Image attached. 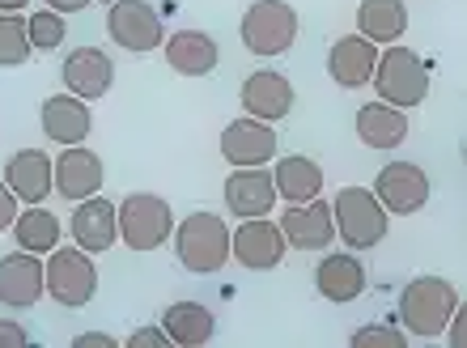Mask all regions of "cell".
<instances>
[{"label":"cell","instance_id":"6da1fadb","mask_svg":"<svg viewBox=\"0 0 467 348\" xmlns=\"http://www.w3.org/2000/svg\"><path fill=\"white\" fill-rule=\"evenodd\" d=\"M455 306H459V289L446 276H417L400 293V323H404L408 336L433 340L446 332Z\"/></svg>","mask_w":467,"mask_h":348},{"label":"cell","instance_id":"7a4b0ae2","mask_svg":"<svg viewBox=\"0 0 467 348\" xmlns=\"http://www.w3.org/2000/svg\"><path fill=\"white\" fill-rule=\"evenodd\" d=\"M369 86L379 89L382 102H391L400 111H412V107L430 98V68L412 47L387 43V51L379 56L374 73H369Z\"/></svg>","mask_w":467,"mask_h":348},{"label":"cell","instance_id":"3957f363","mask_svg":"<svg viewBox=\"0 0 467 348\" xmlns=\"http://www.w3.org/2000/svg\"><path fill=\"white\" fill-rule=\"evenodd\" d=\"M174 255L196 276L222 272L230 263V225L217 212H192L174 230Z\"/></svg>","mask_w":467,"mask_h":348},{"label":"cell","instance_id":"277c9868","mask_svg":"<svg viewBox=\"0 0 467 348\" xmlns=\"http://www.w3.org/2000/svg\"><path fill=\"white\" fill-rule=\"evenodd\" d=\"M332 221H336V234L345 238V247L369 251L387 238L391 212L382 209L369 187H340V196L332 200Z\"/></svg>","mask_w":467,"mask_h":348},{"label":"cell","instance_id":"5b68a950","mask_svg":"<svg viewBox=\"0 0 467 348\" xmlns=\"http://www.w3.org/2000/svg\"><path fill=\"white\" fill-rule=\"evenodd\" d=\"M43 289H47L51 298L68 306V311H81L94 302L99 293V268L89 260V251L73 247H56L47 251V263H43Z\"/></svg>","mask_w":467,"mask_h":348},{"label":"cell","instance_id":"8992f818","mask_svg":"<svg viewBox=\"0 0 467 348\" xmlns=\"http://www.w3.org/2000/svg\"><path fill=\"white\" fill-rule=\"evenodd\" d=\"M238 35H243V47L251 51V56H264V60H268V56H285L297 38L294 5H285V0H255V5L243 13Z\"/></svg>","mask_w":467,"mask_h":348},{"label":"cell","instance_id":"52a82bcc","mask_svg":"<svg viewBox=\"0 0 467 348\" xmlns=\"http://www.w3.org/2000/svg\"><path fill=\"white\" fill-rule=\"evenodd\" d=\"M115 217H119V238L132 251H158L174 234L171 204L161 196H149V191H132L123 204H115Z\"/></svg>","mask_w":467,"mask_h":348},{"label":"cell","instance_id":"ba28073f","mask_svg":"<svg viewBox=\"0 0 467 348\" xmlns=\"http://www.w3.org/2000/svg\"><path fill=\"white\" fill-rule=\"evenodd\" d=\"M107 35L119 43L123 51H145L161 47L166 38V26H161V13L149 5V0H115L111 13H107Z\"/></svg>","mask_w":467,"mask_h":348},{"label":"cell","instance_id":"9c48e42d","mask_svg":"<svg viewBox=\"0 0 467 348\" xmlns=\"http://www.w3.org/2000/svg\"><path fill=\"white\" fill-rule=\"evenodd\" d=\"M285 251H289V242H285L281 225L268 217H246L230 234V260H238L251 272H272L285 260Z\"/></svg>","mask_w":467,"mask_h":348},{"label":"cell","instance_id":"30bf717a","mask_svg":"<svg viewBox=\"0 0 467 348\" xmlns=\"http://www.w3.org/2000/svg\"><path fill=\"white\" fill-rule=\"evenodd\" d=\"M369 191L379 196V204L387 212L412 217V212H420L430 204V174L420 170L417 162H391L379 170V179H374Z\"/></svg>","mask_w":467,"mask_h":348},{"label":"cell","instance_id":"8fae6325","mask_svg":"<svg viewBox=\"0 0 467 348\" xmlns=\"http://www.w3.org/2000/svg\"><path fill=\"white\" fill-rule=\"evenodd\" d=\"M51 183L64 200H86L99 196L102 183H107V170H102V158L86 145H64V153L51 162Z\"/></svg>","mask_w":467,"mask_h":348},{"label":"cell","instance_id":"7c38bea8","mask_svg":"<svg viewBox=\"0 0 467 348\" xmlns=\"http://www.w3.org/2000/svg\"><path fill=\"white\" fill-rule=\"evenodd\" d=\"M281 234L289 247L297 251H327L336 238V221H332V204L327 200H306V204H289L281 212Z\"/></svg>","mask_w":467,"mask_h":348},{"label":"cell","instance_id":"4fadbf2b","mask_svg":"<svg viewBox=\"0 0 467 348\" xmlns=\"http://www.w3.org/2000/svg\"><path fill=\"white\" fill-rule=\"evenodd\" d=\"M47 289H43V255L30 251H13L0 260V306L9 311H30L38 306Z\"/></svg>","mask_w":467,"mask_h":348},{"label":"cell","instance_id":"5bb4252c","mask_svg":"<svg viewBox=\"0 0 467 348\" xmlns=\"http://www.w3.org/2000/svg\"><path fill=\"white\" fill-rule=\"evenodd\" d=\"M225 209L246 221V217H268L276 209V183L264 166H234L225 179Z\"/></svg>","mask_w":467,"mask_h":348},{"label":"cell","instance_id":"9a60e30c","mask_svg":"<svg viewBox=\"0 0 467 348\" xmlns=\"http://www.w3.org/2000/svg\"><path fill=\"white\" fill-rule=\"evenodd\" d=\"M222 158L230 166H268L276 158V132L264 119H234L222 132Z\"/></svg>","mask_w":467,"mask_h":348},{"label":"cell","instance_id":"2e32d148","mask_svg":"<svg viewBox=\"0 0 467 348\" xmlns=\"http://www.w3.org/2000/svg\"><path fill=\"white\" fill-rule=\"evenodd\" d=\"M243 111L251 119H264V124H281L294 111V81L285 73H272V68L251 73L243 81Z\"/></svg>","mask_w":467,"mask_h":348},{"label":"cell","instance_id":"e0dca14e","mask_svg":"<svg viewBox=\"0 0 467 348\" xmlns=\"http://www.w3.org/2000/svg\"><path fill=\"white\" fill-rule=\"evenodd\" d=\"M38 124L51 145H86L94 115H89L86 98H77V94H51L38 111Z\"/></svg>","mask_w":467,"mask_h":348},{"label":"cell","instance_id":"ac0fdd59","mask_svg":"<svg viewBox=\"0 0 467 348\" xmlns=\"http://www.w3.org/2000/svg\"><path fill=\"white\" fill-rule=\"evenodd\" d=\"M119 238V217H115V204L107 196H86L77 200L73 209V242L89 255H102V251L115 247Z\"/></svg>","mask_w":467,"mask_h":348},{"label":"cell","instance_id":"d6986e66","mask_svg":"<svg viewBox=\"0 0 467 348\" xmlns=\"http://www.w3.org/2000/svg\"><path fill=\"white\" fill-rule=\"evenodd\" d=\"M60 77H64V86H68V94L94 102V98H107V89L115 86V64L102 47H77L64 60Z\"/></svg>","mask_w":467,"mask_h":348},{"label":"cell","instance_id":"ffe728a7","mask_svg":"<svg viewBox=\"0 0 467 348\" xmlns=\"http://www.w3.org/2000/svg\"><path fill=\"white\" fill-rule=\"evenodd\" d=\"M379 64V43H369L366 35H345L336 38L332 51H327V73H332L336 86L345 89H361L369 86V73Z\"/></svg>","mask_w":467,"mask_h":348},{"label":"cell","instance_id":"44dd1931","mask_svg":"<svg viewBox=\"0 0 467 348\" xmlns=\"http://www.w3.org/2000/svg\"><path fill=\"white\" fill-rule=\"evenodd\" d=\"M315 285H319V293L327 302H336V306H345V302H357L361 293H366V268H361V260L357 255H348V251H332V255H323L319 268H315Z\"/></svg>","mask_w":467,"mask_h":348},{"label":"cell","instance_id":"7402d4cb","mask_svg":"<svg viewBox=\"0 0 467 348\" xmlns=\"http://www.w3.org/2000/svg\"><path fill=\"white\" fill-rule=\"evenodd\" d=\"M161 47H166V64L179 77H209L222 60L217 38L204 30H174L171 38H161Z\"/></svg>","mask_w":467,"mask_h":348},{"label":"cell","instance_id":"603a6c76","mask_svg":"<svg viewBox=\"0 0 467 348\" xmlns=\"http://www.w3.org/2000/svg\"><path fill=\"white\" fill-rule=\"evenodd\" d=\"M5 183L26 204H43L56 191V183H51V158L43 149H17L9 158V166H5Z\"/></svg>","mask_w":467,"mask_h":348},{"label":"cell","instance_id":"cb8c5ba5","mask_svg":"<svg viewBox=\"0 0 467 348\" xmlns=\"http://www.w3.org/2000/svg\"><path fill=\"white\" fill-rule=\"evenodd\" d=\"M357 137L369 149H400L408 137V115L400 107H391V102L374 98L357 111Z\"/></svg>","mask_w":467,"mask_h":348},{"label":"cell","instance_id":"d4e9b609","mask_svg":"<svg viewBox=\"0 0 467 348\" xmlns=\"http://www.w3.org/2000/svg\"><path fill=\"white\" fill-rule=\"evenodd\" d=\"M161 332L171 336V344H183V348H200L209 344L213 332H217V319H213L209 306L200 302H174L161 311Z\"/></svg>","mask_w":467,"mask_h":348},{"label":"cell","instance_id":"484cf974","mask_svg":"<svg viewBox=\"0 0 467 348\" xmlns=\"http://www.w3.org/2000/svg\"><path fill=\"white\" fill-rule=\"evenodd\" d=\"M272 183H276V196L289 200V204H306L323 191V166L315 158H302V153H289L276 162L272 170Z\"/></svg>","mask_w":467,"mask_h":348},{"label":"cell","instance_id":"4316f807","mask_svg":"<svg viewBox=\"0 0 467 348\" xmlns=\"http://www.w3.org/2000/svg\"><path fill=\"white\" fill-rule=\"evenodd\" d=\"M408 30V9L404 0H361L357 9V35H366L369 43H400Z\"/></svg>","mask_w":467,"mask_h":348},{"label":"cell","instance_id":"83f0119b","mask_svg":"<svg viewBox=\"0 0 467 348\" xmlns=\"http://www.w3.org/2000/svg\"><path fill=\"white\" fill-rule=\"evenodd\" d=\"M13 238H17V247L30 251V255H47V251L60 247V217L47 212L43 204H30V209H17L13 217Z\"/></svg>","mask_w":467,"mask_h":348},{"label":"cell","instance_id":"f1b7e54d","mask_svg":"<svg viewBox=\"0 0 467 348\" xmlns=\"http://www.w3.org/2000/svg\"><path fill=\"white\" fill-rule=\"evenodd\" d=\"M35 56L22 13H0V68H22Z\"/></svg>","mask_w":467,"mask_h":348},{"label":"cell","instance_id":"f546056e","mask_svg":"<svg viewBox=\"0 0 467 348\" xmlns=\"http://www.w3.org/2000/svg\"><path fill=\"white\" fill-rule=\"evenodd\" d=\"M26 30H30V47L35 51H56L68 35V26H64V13L56 9H38L26 17Z\"/></svg>","mask_w":467,"mask_h":348},{"label":"cell","instance_id":"4dcf8cb0","mask_svg":"<svg viewBox=\"0 0 467 348\" xmlns=\"http://www.w3.org/2000/svg\"><path fill=\"white\" fill-rule=\"evenodd\" d=\"M404 348L408 344V332L400 327H387V323H374V327H357L353 332V348Z\"/></svg>","mask_w":467,"mask_h":348},{"label":"cell","instance_id":"1f68e13d","mask_svg":"<svg viewBox=\"0 0 467 348\" xmlns=\"http://www.w3.org/2000/svg\"><path fill=\"white\" fill-rule=\"evenodd\" d=\"M128 348H171V336L161 327H136L128 336Z\"/></svg>","mask_w":467,"mask_h":348},{"label":"cell","instance_id":"d6a6232c","mask_svg":"<svg viewBox=\"0 0 467 348\" xmlns=\"http://www.w3.org/2000/svg\"><path fill=\"white\" fill-rule=\"evenodd\" d=\"M30 344V332L13 319H0V348H26Z\"/></svg>","mask_w":467,"mask_h":348},{"label":"cell","instance_id":"836d02e7","mask_svg":"<svg viewBox=\"0 0 467 348\" xmlns=\"http://www.w3.org/2000/svg\"><path fill=\"white\" fill-rule=\"evenodd\" d=\"M446 336H451V348H463L467 344V311H463V306H455L451 323H446Z\"/></svg>","mask_w":467,"mask_h":348},{"label":"cell","instance_id":"e575fe53","mask_svg":"<svg viewBox=\"0 0 467 348\" xmlns=\"http://www.w3.org/2000/svg\"><path fill=\"white\" fill-rule=\"evenodd\" d=\"M13 217H17V196L9 191V183H0V234L13 225Z\"/></svg>","mask_w":467,"mask_h":348},{"label":"cell","instance_id":"d590c367","mask_svg":"<svg viewBox=\"0 0 467 348\" xmlns=\"http://www.w3.org/2000/svg\"><path fill=\"white\" fill-rule=\"evenodd\" d=\"M77 348H115V336H107V332H86V336L73 340Z\"/></svg>","mask_w":467,"mask_h":348},{"label":"cell","instance_id":"8d00e7d4","mask_svg":"<svg viewBox=\"0 0 467 348\" xmlns=\"http://www.w3.org/2000/svg\"><path fill=\"white\" fill-rule=\"evenodd\" d=\"M94 0H47V9H56V13H81V9H89Z\"/></svg>","mask_w":467,"mask_h":348},{"label":"cell","instance_id":"74e56055","mask_svg":"<svg viewBox=\"0 0 467 348\" xmlns=\"http://www.w3.org/2000/svg\"><path fill=\"white\" fill-rule=\"evenodd\" d=\"M30 0H0V13H22Z\"/></svg>","mask_w":467,"mask_h":348}]
</instances>
